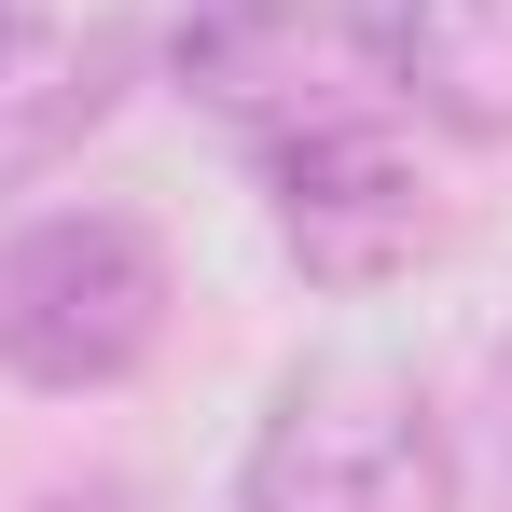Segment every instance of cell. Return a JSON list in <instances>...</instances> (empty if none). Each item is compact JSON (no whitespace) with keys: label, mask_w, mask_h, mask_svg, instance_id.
<instances>
[{"label":"cell","mask_w":512,"mask_h":512,"mask_svg":"<svg viewBox=\"0 0 512 512\" xmlns=\"http://www.w3.org/2000/svg\"><path fill=\"white\" fill-rule=\"evenodd\" d=\"M167 346V250L125 208H42L0 250V374L84 402Z\"/></svg>","instance_id":"1"},{"label":"cell","mask_w":512,"mask_h":512,"mask_svg":"<svg viewBox=\"0 0 512 512\" xmlns=\"http://www.w3.org/2000/svg\"><path fill=\"white\" fill-rule=\"evenodd\" d=\"M236 512H457L443 416L388 360H305L250 429Z\"/></svg>","instance_id":"2"},{"label":"cell","mask_w":512,"mask_h":512,"mask_svg":"<svg viewBox=\"0 0 512 512\" xmlns=\"http://www.w3.org/2000/svg\"><path fill=\"white\" fill-rule=\"evenodd\" d=\"M180 97L236 125L250 153H291L319 125H360L388 97V42L346 0H208L180 28Z\"/></svg>","instance_id":"3"},{"label":"cell","mask_w":512,"mask_h":512,"mask_svg":"<svg viewBox=\"0 0 512 512\" xmlns=\"http://www.w3.org/2000/svg\"><path fill=\"white\" fill-rule=\"evenodd\" d=\"M263 194H277V250L305 263L319 291H388V277H416L443 250V194H429V167L374 111L263 153Z\"/></svg>","instance_id":"4"},{"label":"cell","mask_w":512,"mask_h":512,"mask_svg":"<svg viewBox=\"0 0 512 512\" xmlns=\"http://www.w3.org/2000/svg\"><path fill=\"white\" fill-rule=\"evenodd\" d=\"M125 97V28L84 0H0V194L70 167Z\"/></svg>","instance_id":"5"},{"label":"cell","mask_w":512,"mask_h":512,"mask_svg":"<svg viewBox=\"0 0 512 512\" xmlns=\"http://www.w3.org/2000/svg\"><path fill=\"white\" fill-rule=\"evenodd\" d=\"M388 97H416L457 139H512V0H388Z\"/></svg>","instance_id":"6"}]
</instances>
